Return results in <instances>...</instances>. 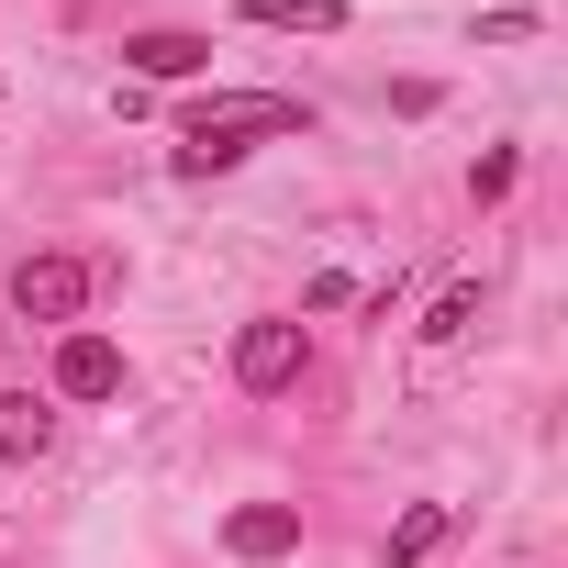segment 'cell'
Masks as SVG:
<instances>
[{"instance_id": "cell-1", "label": "cell", "mask_w": 568, "mask_h": 568, "mask_svg": "<svg viewBox=\"0 0 568 568\" xmlns=\"http://www.w3.org/2000/svg\"><path fill=\"white\" fill-rule=\"evenodd\" d=\"M302 123H313V112L278 101V90H223V101H201V112L179 123V156H168V168H179V179H212V168H234L256 134H302Z\"/></svg>"}, {"instance_id": "cell-2", "label": "cell", "mask_w": 568, "mask_h": 568, "mask_svg": "<svg viewBox=\"0 0 568 568\" xmlns=\"http://www.w3.org/2000/svg\"><path fill=\"white\" fill-rule=\"evenodd\" d=\"M302 368H313V335H302L291 313H256V324L234 335V390H256V402L302 390Z\"/></svg>"}, {"instance_id": "cell-3", "label": "cell", "mask_w": 568, "mask_h": 568, "mask_svg": "<svg viewBox=\"0 0 568 568\" xmlns=\"http://www.w3.org/2000/svg\"><path fill=\"white\" fill-rule=\"evenodd\" d=\"M90 291H101L90 256H23V267H12V313H23V324H57V335L90 313Z\"/></svg>"}, {"instance_id": "cell-4", "label": "cell", "mask_w": 568, "mask_h": 568, "mask_svg": "<svg viewBox=\"0 0 568 568\" xmlns=\"http://www.w3.org/2000/svg\"><path fill=\"white\" fill-rule=\"evenodd\" d=\"M57 402H123V346L90 335V324H68L57 335Z\"/></svg>"}, {"instance_id": "cell-5", "label": "cell", "mask_w": 568, "mask_h": 568, "mask_svg": "<svg viewBox=\"0 0 568 568\" xmlns=\"http://www.w3.org/2000/svg\"><path fill=\"white\" fill-rule=\"evenodd\" d=\"M123 68H134V79H201V68H212V34H179V23L123 34Z\"/></svg>"}, {"instance_id": "cell-6", "label": "cell", "mask_w": 568, "mask_h": 568, "mask_svg": "<svg viewBox=\"0 0 568 568\" xmlns=\"http://www.w3.org/2000/svg\"><path fill=\"white\" fill-rule=\"evenodd\" d=\"M57 446V402L45 390H0V468H34Z\"/></svg>"}, {"instance_id": "cell-7", "label": "cell", "mask_w": 568, "mask_h": 568, "mask_svg": "<svg viewBox=\"0 0 568 568\" xmlns=\"http://www.w3.org/2000/svg\"><path fill=\"white\" fill-rule=\"evenodd\" d=\"M223 546H234L245 568H267V557H291V546H302V513H291V501H245V513L223 524Z\"/></svg>"}, {"instance_id": "cell-8", "label": "cell", "mask_w": 568, "mask_h": 568, "mask_svg": "<svg viewBox=\"0 0 568 568\" xmlns=\"http://www.w3.org/2000/svg\"><path fill=\"white\" fill-rule=\"evenodd\" d=\"M245 23H267V34H346V0H245Z\"/></svg>"}, {"instance_id": "cell-9", "label": "cell", "mask_w": 568, "mask_h": 568, "mask_svg": "<svg viewBox=\"0 0 568 568\" xmlns=\"http://www.w3.org/2000/svg\"><path fill=\"white\" fill-rule=\"evenodd\" d=\"M435 546H446V501H413V513L390 524V546H379V557H390V568H424Z\"/></svg>"}, {"instance_id": "cell-10", "label": "cell", "mask_w": 568, "mask_h": 568, "mask_svg": "<svg viewBox=\"0 0 568 568\" xmlns=\"http://www.w3.org/2000/svg\"><path fill=\"white\" fill-rule=\"evenodd\" d=\"M513 179H524V156H513V145H490V156L468 168V201H513Z\"/></svg>"}, {"instance_id": "cell-11", "label": "cell", "mask_w": 568, "mask_h": 568, "mask_svg": "<svg viewBox=\"0 0 568 568\" xmlns=\"http://www.w3.org/2000/svg\"><path fill=\"white\" fill-rule=\"evenodd\" d=\"M468 324H479V291H446V302H435V324H424V346H457Z\"/></svg>"}]
</instances>
